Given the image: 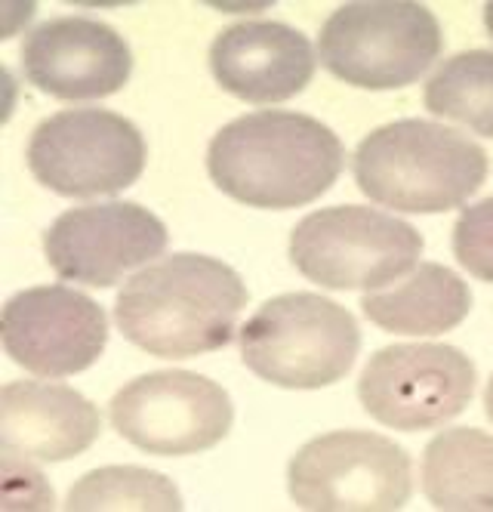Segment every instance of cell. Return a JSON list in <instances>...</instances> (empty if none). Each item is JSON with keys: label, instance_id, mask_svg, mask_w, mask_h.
<instances>
[{"label": "cell", "instance_id": "cell-2", "mask_svg": "<svg viewBox=\"0 0 493 512\" xmlns=\"http://www.w3.org/2000/svg\"><path fill=\"white\" fill-rule=\"evenodd\" d=\"M247 306L241 275L216 256L176 253L133 275L118 294V331L155 358L225 349Z\"/></svg>", "mask_w": 493, "mask_h": 512}, {"label": "cell", "instance_id": "cell-21", "mask_svg": "<svg viewBox=\"0 0 493 512\" xmlns=\"http://www.w3.org/2000/svg\"><path fill=\"white\" fill-rule=\"evenodd\" d=\"M484 408H487V417H490V423H493V377H490L487 392H484Z\"/></svg>", "mask_w": 493, "mask_h": 512}, {"label": "cell", "instance_id": "cell-15", "mask_svg": "<svg viewBox=\"0 0 493 512\" xmlns=\"http://www.w3.org/2000/svg\"><path fill=\"white\" fill-rule=\"evenodd\" d=\"M102 429L99 408L78 389L16 380L0 392V442L7 454L62 463L84 454Z\"/></svg>", "mask_w": 493, "mask_h": 512}, {"label": "cell", "instance_id": "cell-7", "mask_svg": "<svg viewBox=\"0 0 493 512\" xmlns=\"http://www.w3.org/2000/svg\"><path fill=\"white\" fill-rule=\"evenodd\" d=\"M287 485L309 512H398L413 491L410 454L376 432H327L299 448Z\"/></svg>", "mask_w": 493, "mask_h": 512}, {"label": "cell", "instance_id": "cell-22", "mask_svg": "<svg viewBox=\"0 0 493 512\" xmlns=\"http://www.w3.org/2000/svg\"><path fill=\"white\" fill-rule=\"evenodd\" d=\"M484 25H487V31H490V38H493V0L484 7Z\"/></svg>", "mask_w": 493, "mask_h": 512}, {"label": "cell", "instance_id": "cell-19", "mask_svg": "<svg viewBox=\"0 0 493 512\" xmlns=\"http://www.w3.org/2000/svg\"><path fill=\"white\" fill-rule=\"evenodd\" d=\"M65 509L71 512H108V509H142V512H179L182 497L176 485L161 472L142 466H105L93 469L71 488Z\"/></svg>", "mask_w": 493, "mask_h": 512}, {"label": "cell", "instance_id": "cell-9", "mask_svg": "<svg viewBox=\"0 0 493 512\" xmlns=\"http://www.w3.org/2000/svg\"><path fill=\"white\" fill-rule=\"evenodd\" d=\"M111 426L145 454L185 457L216 448L232 429V398L192 371H155L130 380L108 408Z\"/></svg>", "mask_w": 493, "mask_h": 512}, {"label": "cell", "instance_id": "cell-18", "mask_svg": "<svg viewBox=\"0 0 493 512\" xmlns=\"http://www.w3.org/2000/svg\"><path fill=\"white\" fill-rule=\"evenodd\" d=\"M435 118L457 121L478 136L493 139V53H457L429 78L423 93Z\"/></svg>", "mask_w": 493, "mask_h": 512}, {"label": "cell", "instance_id": "cell-10", "mask_svg": "<svg viewBox=\"0 0 493 512\" xmlns=\"http://www.w3.org/2000/svg\"><path fill=\"white\" fill-rule=\"evenodd\" d=\"M475 364L457 346L401 343L379 349L358 380L364 411L401 432L438 429L460 417L475 395Z\"/></svg>", "mask_w": 493, "mask_h": 512}, {"label": "cell", "instance_id": "cell-16", "mask_svg": "<svg viewBox=\"0 0 493 512\" xmlns=\"http://www.w3.org/2000/svg\"><path fill=\"white\" fill-rule=\"evenodd\" d=\"M361 309L389 334L438 337L466 321L472 312V290L447 266L423 263L395 287L364 294Z\"/></svg>", "mask_w": 493, "mask_h": 512}, {"label": "cell", "instance_id": "cell-8", "mask_svg": "<svg viewBox=\"0 0 493 512\" xmlns=\"http://www.w3.org/2000/svg\"><path fill=\"white\" fill-rule=\"evenodd\" d=\"M145 158L139 127L108 108H65L28 139L34 179L65 198L118 195L142 176Z\"/></svg>", "mask_w": 493, "mask_h": 512}, {"label": "cell", "instance_id": "cell-12", "mask_svg": "<svg viewBox=\"0 0 493 512\" xmlns=\"http://www.w3.org/2000/svg\"><path fill=\"white\" fill-rule=\"evenodd\" d=\"M108 318L96 300L65 284L28 287L4 306V349L37 377H71L99 361Z\"/></svg>", "mask_w": 493, "mask_h": 512}, {"label": "cell", "instance_id": "cell-14", "mask_svg": "<svg viewBox=\"0 0 493 512\" xmlns=\"http://www.w3.org/2000/svg\"><path fill=\"white\" fill-rule=\"evenodd\" d=\"M315 65L309 38L284 22H238L219 31L210 47L216 84L253 105L299 96L312 84Z\"/></svg>", "mask_w": 493, "mask_h": 512}, {"label": "cell", "instance_id": "cell-3", "mask_svg": "<svg viewBox=\"0 0 493 512\" xmlns=\"http://www.w3.org/2000/svg\"><path fill=\"white\" fill-rule=\"evenodd\" d=\"M355 182L379 207L447 213L463 207L487 179V152L466 133L407 118L373 130L355 149Z\"/></svg>", "mask_w": 493, "mask_h": 512}, {"label": "cell", "instance_id": "cell-1", "mask_svg": "<svg viewBox=\"0 0 493 512\" xmlns=\"http://www.w3.org/2000/svg\"><path fill=\"white\" fill-rule=\"evenodd\" d=\"M346 167V145L312 115L265 112L225 124L207 149L216 189L259 210H293L333 189Z\"/></svg>", "mask_w": 493, "mask_h": 512}, {"label": "cell", "instance_id": "cell-11", "mask_svg": "<svg viewBox=\"0 0 493 512\" xmlns=\"http://www.w3.org/2000/svg\"><path fill=\"white\" fill-rule=\"evenodd\" d=\"M167 241V226L148 207L111 201L65 210L44 235V253L62 281L111 287L161 256Z\"/></svg>", "mask_w": 493, "mask_h": 512}, {"label": "cell", "instance_id": "cell-20", "mask_svg": "<svg viewBox=\"0 0 493 512\" xmlns=\"http://www.w3.org/2000/svg\"><path fill=\"white\" fill-rule=\"evenodd\" d=\"M453 256L478 281L493 284V198L466 207L453 226Z\"/></svg>", "mask_w": 493, "mask_h": 512}, {"label": "cell", "instance_id": "cell-6", "mask_svg": "<svg viewBox=\"0 0 493 512\" xmlns=\"http://www.w3.org/2000/svg\"><path fill=\"white\" fill-rule=\"evenodd\" d=\"M423 256V235L404 219L339 204L299 219L290 235V260L327 290H379L407 275Z\"/></svg>", "mask_w": 493, "mask_h": 512}, {"label": "cell", "instance_id": "cell-4", "mask_svg": "<svg viewBox=\"0 0 493 512\" xmlns=\"http://www.w3.org/2000/svg\"><path fill=\"white\" fill-rule=\"evenodd\" d=\"M444 50L435 13L416 0H358L333 10L318 53L333 78L361 90H401L420 81Z\"/></svg>", "mask_w": 493, "mask_h": 512}, {"label": "cell", "instance_id": "cell-13", "mask_svg": "<svg viewBox=\"0 0 493 512\" xmlns=\"http://www.w3.org/2000/svg\"><path fill=\"white\" fill-rule=\"evenodd\" d=\"M22 71L34 90L53 99H105L127 87L133 53L124 34L87 16H56L28 31Z\"/></svg>", "mask_w": 493, "mask_h": 512}, {"label": "cell", "instance_id": "cell-17", "mask_svg": "<svg viewBox=\"0 0 493 512\" xmlns=\"http://www.w3.org/2000/svg\"><path fill=\"white\" fill-rule=\"evenodd\" d=\"M423 491L435 509L493 512V435L460 426L426 445Z\"/></svg>", "mask_w": 493, "mask_h": 512}, {"label": "cell", "instance_id": "cell-5", "mask_svg": "<svg viewBox=\"0 0 493 512\" xmlns=\"http://www.w3.org/2000/svg\"><path fill=\"white\" fill-rule=\"evenodd\" d=\"M361 349L346 306L318 294H281L241 327L247 368L281 389H324L343 380Z\"/></svg>", "mask_w": 493, "mask_h": 512}]
</instances>
